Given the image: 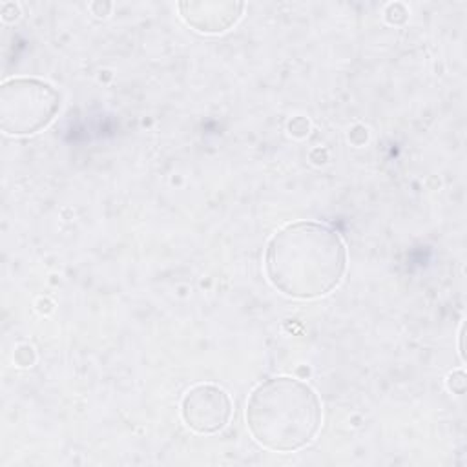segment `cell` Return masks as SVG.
<instances>
[{
	"label": "cell",
	"mask_w": 467,
	"mask_h": 467,
	"mask_svg": "<svg viewBox=\"0 0 467 467\" xmlns=\"http://www.w3.org/2000/svg\"><path fill=\"white\" fill-rule=\"evenodd\" d=\"M268 281L285 296L312 299L332 292L347 270V248L339 234L317 221L281 228L265 254Z\"/></svg>",
	"instance_id": "obj_1"
},
{
	"label": "cell",
	"mask_w": 467,
	"mask_h": 467,
	"mask_svg": "<svg viewBox=\"0 0 467 467\" xmlns=\"http://www.w3.org/2000/svg\"><path fill=\"white\" fill-rule=\"evenodd\" d=\"M246 425L257 443L290 452L308 445L321 425V403L310 385L277 376L257 385L246 403Z\"/></svg>",
	"instance_id": "obj_2"
},
{
	"label": "cell",
	"mask_w": 467,
	"mask_h": 467,
	"mask_svg": "<svg viewBox=\"0 0 467 467\" xmlns=\"http://www.w3.org/2000/svg\"><path fill=\"white\" fill-rule=\"evenodd\" d=\"M60 108L58 91L38 78H11L0 88V126L9 135L46 128Z\"/></svg>",
	"instance_id": "obj_3"
},
{
	"label": "cell",
	"mask_w": 467,
	"mask_h": 467,
	"mask_svg": "<svg viewBox=\"0 0 467 467\" xmlns=\"http://www.w3.org/2000/svg\"><path fill=\"white\" fill-rule=\"evenodd\" d=\"M181 414L192 431L212 434L224 429L230 421L232 401L221 387L201 383L184 394Z\"/></svg>",
	"instance_id": "obj_4"
},
{
	"label": "cell",
	"mask_w": 467,
	"mask_h": 467,
	"mask_svg": "<svg viewBox=\"0 0 467 467\" xmlns=\"http://www.w3.org/2000/svg\"><path fill=\"white\" fill-rule=\"evenodd\" d=\"M179 7L182 11L184 20L190 26H193L197 31H202V33H221V31H226L230 26H234L237 22V18L241 16V11H243V4H239L237 7H234L232 11H228L224 15L210 13L208 2L181 4Z\"/></svg>",
	"instance_id": "obj_5"
}]
</instances>
